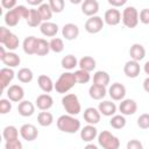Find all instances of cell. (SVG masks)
<instances>
[{
    "mask_svg": "<svg viewBox=\"0 0 149 149\" xmlns=\"http://www.w3.org/2000/svg\"><path fill=\"white\" fill-rule=\"evenodd\" d=\"M16 77H17L19 81H21L23 84H28L34 79V73L29 68H21L17 71Z\"/></svg>",
    "mask_w": 149,
    "mask_h": 149,
    "instance_id": "obj_33",
    "label": "cell"
},
{
    "mask_svg": "<svg viewBox=\"0 0 149 149\" xmlns=\"http://www.w3.org/2000/svg\"><path fill=\"white\" fill-rule=\"evenodd\" d=\"M22 19L17 7H14L13 9H9L5 13V16H3V20H5V23L6 26L8 27H15L19 24L20 20Z\"/></svg>",
    "mask_w": 149,
    "mask_h": 149,
    "instance_id": "obj_13",
    "label": "cell"
},
{
    "mask_svg": "<svg viewBox=\"0 0 149 149\" xmlns=\"http://www.w3.org/2000/svg\"><path fill=\"white\" fill-rule=\"evenodd\" d=\"M19 43H20L19 37H17L15 34L12 33V34L5 40V42L2 43V45H3L6 49H8L9 51H14V50H16V49L19 48Z\"/></svg>",
    "mask_w": 149,
    "mask_h": 149,
    "instance_id": "obj_36",
    "label": "cell"
},
{
    "mask_svg": "<svg viewBox=\"0 0 149 149\" xmlns=\"http://www.w3.org/2000/svg\"><path fill=\"white\" fill-rule=\"evenodd\" d=\"M98 144L104 149H118L120 147L119 139L108 130H102L98 134Z\"/></svg>",
    "mask_w": 149,
    "mask_h": 149,
    "instance_id": "obj_4",
    "label": "cell"
},
{
    "mask_svg": "<svg viewBox=\"0 0 149 149\" xmlns=\"http://www.w3.org/2000/svg\"><path fill=\"white\" fill-rule=\"evenodd\" d=\"M50 51V44L47 40L44 38H38L37 40V47H36V52L35 55L37 56H45Z\"/></svg>",
    "mask_w": 149,
    "mask_h": 149,
    "instance_id": "obj_37",
    "label": "cell"
},
{
    "mask_svg": "<svg viewBox=\"0 0 149 149\" xmlns=\"http://www.w3.org/2000/svg\"><path fill=\"white\" fill-rule=\"evenodd\" d=\"M137 126L141 129L149 128V114L148 113H143L137 118Z\"/></svg>",
    "mask_w": 149,
    "mask_h": 149,
    "instance_id": "obj_43",
    "label": "cell"
},
{
    "mask_svg": "<svg viewBox=\"0 0 149 149\" xmlns=\"http://www.w3.org/2000/svg\"><path fill=\"white\" fill-rule=\"evenodd\" d=\"M111 81V77L108 74V72L106 71H102V70H99V71H95L94 74H93V84H97V85H101V86H108Z\"/></svg>",
    "mask_w": 149,
    "mask_h": 149,
    "instance_id": "obj_29",
    "label": "cell"
},
{
    "mask_svg": "<svg viewBox=\"0 0 149 149\" xmlns=\"http://www.w3.org/2000/svg\"><path fill=\"white\" fill-rule=\"evenodd\" d=\"M37 85L45 93H50L52 90H55V83L47 74H40L37 77Z\"/></svg>",
    "mask_w": 149,
    "mask_h": 149,
    "instance_id": "obj_24",
    "label": "cell"
},
{
    "mask_svg": "<svg viewBox=\"0 0 149 149\" xmlns=\"http://www.w3.org/2000/svg\"><path fill=\"white\" fill-rule=\"evenodd\" d=\"M62 35H63V37L65 38V40H68V41H73V40H76L77 37H78V35H79V28H78V26L77 24H74V23H66V24H64L63 26V28H62Z\"/></svg>",
    "mask_w": 149,
    "mask_h": 149,
    "instance_id": "obj_18",
    "label": "cell"
},
{
    "mask_svg": "<svg viewBox=\"0 0 149 149\" xmlns=\"http://www.w3.org/2000/svg\"><path fill=\"white\" fill-rule=\"evenodd\" d=\"M26 21H27V24H28L29 27H31V28L40 27V26L42 24V22H43L40 12H38V9H36V8H30L29 15H28V17L26 19Z\"/></svg>",
    "mask_w": 149,
    "mask_h": 149,
    "instance_id": "obj_27",
    "label": "cell"
},
{
    "mask_svg": "<svg viewBox=\"0 0 149 149\" xmlns=\"http://www.w3.org/2000/svg\"><path fill=\"white\" fill-rule=\"evenodd\" d=\"M30 6H40L41 3H43L44 0H26Z\"/></svg>",
    "mask_w": 149,
    "mask_h": 149,
    "instance_id": "obj_50",
    "label": "cell"
},
{
    "mask_svg": "<svg viewBox=\"0 0 149 149\" xmlns=\"http://www.w3.org/2000/svg\"><path fill=\"white\" fill-rule=\"evenodd\" d=\"M126 86L121 83H113L108 87V94L112 100L114 101H121L126 97Z\"/></svg>",
    "mask_w": 149,
    "mask_h": 149,
    "instance_id": "obj_7",
    "label": "cell"
},
{
    "mask_svg": "<svg viewBox=\"0 0 149 149\" xmlns=\"http://www.w3.org/2000/svg\"><path fill=\"white\" fill-rule=\"evenodd\" d=\"M104 26H105L104 19L98 16V15H93V16H90L86 20V22L84 24V28L88 34H98L102 30Z\"/></svg>",
    "mask_w": 149,
    "mask_h": 149,
    "instance_id": "obj_6",
    "label": "cell"
},
{
    "mask_svg": "<svg viewBox=\"0 0 149 149\" xmlns=\"http://www.w3.org/2000/svg\"><path fill=\"white\" fill-rule=\"evenodd\" d=\"M97 137H98V129H97L95 125L87 123L86 126H84L80 129V139L84 142H92Z\"/></svg>",
    "mask_w": 149,
    "mask_h": 149,
    "instance_id": "obj_12",
    "label": "cell"
},
{
    "mask_svg": "<svg viewBox=\"0 0 149 149\" xmlns=\"http://www.w3.org/2000/svg\"><path fill=\"white\" fill-rule=\"evenodd\" d=\"M48 3L54 13H62L65 8V0H49Z\"/></svg>",
    "mask_w": 149,
    "mask_h": 149,
    "instance_id": "obj_41",
    "label": "cell"
},
{
    "mask_svg": "<svg viewBox=\"0 0 149 149\" xmlns=\"http://www.w3.org/2000/svg\"><path fill=\"white\" fill-rule=\"evenodd\" d=\"M107 88L106 86H101V85H97V84H92L88 88V95L93 99V100H101L106 97L107 94Z\"/></svg>",
    "mask_w": 149,
    "mask_h": 149,
    "instance_id": "obj_25",
    "label": "cell"
},
{
    "mask_svg": "<svg viewBox=\"0 0 149 149\" xmlns=\"http://www.w3.org/2000/svg\"><path fill=\"white\" fill-rule=\"evenodd\" d=\"M16 2H17V0H1V6H2V8L9 10L17 6Z\"/></svg>",
    "mask_w": 149,
    "mask_h": 149,
    "instance_id": "obj_47",
    "label": "cell"
},
{
    "mask_svg": "<svg viewBox=\"0 0 149 149\" xmlns=\"http://www.w3.org/2000/svg\"><path fill=\"white\" fill-rule=\"evenodd\" d=\"M76 84H77V80H76L74 73L73 72H70V71H66V72L62 73L58 77V79L56 80V83H55V90H56L57 93L65 94Z\"/></svg>",
    "mask_w": 149,
    "mask_h": 149,
    "instance_id": "obj_2",
    "label": "cell"
},
{
    "mask_svg": "<svg viewBox=\"0 0 149 149\" xmlns=\"http://www.w3.org/2000/svg\"><path fill=\"white\" fill-rule=\"evenodd\" d=\"M70 2H71L72 5H79V3L83 2V0H70Z\"/></svg>",
    "mask_w": 149,
    "mask_h": 149,
    "instance_id": "obj_54",
    "label": "cell"
},
{
    "mask_svg": "<svg viewBox=\"0 0 149 149\" xmlns=\"http://www.w3.org/2000/svg\"><path fill=\"white\" fill-rule=\"evenodd\" d=\"M35 105L40 111H49L54 106V99L49 93H42L37 95L35 100Z\"/></svg>",
    "mask_w": 149,
    "mask_h": 149,
    "instance_id": "obj_11",
    "label": "cell"
},
{
    "mask_svg": "<svg viewBox=\"0 0 149 149\" xmlns=\"http://www.w3.org/2000/svg\"><path fill=\"white\" fill-rule=\"evenodd\" d=\"M139 19L140 22L143 24H149V8H143L139 13Z\"/></svg>",
    "mask_w": 149,
    "mask_h": 149,
    "instance_id": "obj_45",
    "label": "cell"
},
{
    "mask_svg": "<svg viewBox=\"0 0 149 149\" xmlns=\"http://www.w3.org/2000/svg\"><path fill=\"white\" fill-rule=\"evenodd\" d=\"M142 85H143V90L149 93V76L143 80V84Z\"/></svg>",
    "mask_w": 149,
    "mask_h": 149,
    "instance_id": "obj_51",
    "label": "cell"
},
{
    "mask_svg": "<svg viewBox=\"0 0 149 149\" xmlns=\"http://www.w3.org/2000/svg\"><path fill=\"white\" fill-rule=\"evenodd\" d=\"M119 111L123 115H133L137 111V104L134 99H122L119 105Z\"/></svg>",
    "mask_w": 149,
    "mask_h": 149,
    "instance_id": "obj_14",
    "label": "cell"
},
{
    "mask_svg": "<svg viewBox=\"0 0 149 149\" xmlns=\"http://www.w3.org/2000/svg\"><path fill=\"white\" fill-rule=\"evenodd\" d=\"M84 120L87 122V123H91V125H97L99 123L100 119H101V113L99 112L98 108L95 107H87L85 111H84Z\"/></svg>",
    "mask_w": 149,
    "mask_h": 149,
    "instance_id": "obj_19",
    "label": "cell"
},
{
    "mask_svg": "<svg viewBox=\"0 0 149 149\" xmlns=\"http://www.w3.org/2000/svg\"><path fill=\"white\" fill-rule=\"evenodd\" d=\"M15 77V72L13 70V68H8L5 66L0 70V84L2 90H6L9 85V83H12V80Z\"/></svg>",
    "mask_w": 149,
    "mask_h": 149,
    "instance_id": "obj_17",
    "label": "cell"
},
{
    "mask_svg": "<svg viewBox=\"0 0 149 149\" xmlns=\"http://www.w3.org/2000/svg\"><path fill=\"white\" fill-rule=\"evenodd\" d=\"M56 125L61 132L66 133V134H74L78 130H80V128H81L80 121L77 118H74V115H71L68 113L61 115L57 119Z\"/></svg>",
    "mask_w": 149,
    "mask_h": 149,
    "instance_id": "obj_1",
    "label": "cell"
},
{
    "mask_svg": "<svg viewBox=\"0 0 149 149\" xmlns=\"http://www.w3.org/2000/svg\"><path fill=\"white\" fill-rule=\"evenodd\" d=\"M78 59H77V57L74 56V55H71V54H69V55H66V56H64L63 58H62V61H61V65H62V68L63 69H65V70H72V69H74L76 66H78Z\"/></svg>",
    "mask_w": 149,
    "mask_h": 149,
    "instance_id": "obj_31",
    "label": "cell"
},
{
    "mask_svg": "<svg viewBox=\"0 0 149 149\" xmlns=\"http://www.w3.org/2000/svg\"><path fill=\"white\" fill-rule=\"evenodd\" d=\"M122 20V14L121 12L115 8V7H112L109 9H107L105 12V15H104V21L106 24L108 26H118Z\"/></svg>",
    "mask_w": 149,
    "mask_h": 149,
    "instance_id": "obj_8",
    "label": "cell"
},
{
    "mask_svg": "<svg viewBox=\"0 0 149 149\" xmlns=\"http://www.w3.org/2000/svg\"><path fill=\"white\" fill-rule=\"evenodd\" d=\"M37 9H38V12H40L41 17H42L43 21H50V19L52 17L54 12H52V9H51V7H50L49 3H45V2L41 3L37 7Z\"/></svg>",
    "mask_w": 149,
    "mask_h": 149,
    "instance_id": "obj_38",
    "label": "cell"
},
{
    "mask_svg": "<svg viewBox=\"0 0 149 149\" xmlns=\"http://www.w3.org/2000/svg\"><path fill=\"white\" fill-rule=\"evenodd\" d=\"M78 66H79V69H83V70H85V71L91 72V71H93V70L95 69L97 62H95V59H94L93 57H91V56H84V57H81V58L79 59Z\"/></svg>",
    "mask_w": 149,
    "mask_h": 149,
    "instance_id": "obj_30",
    "label": "cell"
},
{
    "mask_svg": "<svg viewBox=\"0 0 149 149\" xmlns=\"http://www.w3.org/2000/svg\"><path fill=\"white\" fill-rule=\"evenodd\" d=\"M140 71H141V66L137 61L130 59L126 62L123 65V72L128 78H136L140 74Z\"/></svg>",
    "mask_w": 149,
    "mask_h": 149,
    "instance_id": "obj_16",
    "label": "cell"
},
{
    "mask_svg": "<svg viewBox=\"0 0 149 149\" xmlns=\"http://www.w3.org/2000/svg\"><path fill=\"white\" fill-rule=\"evenodd\" d=\"M37 37L35 36H27L23 40L22 43V49L24 51V54L27 55H35L36 52V47H37Z\"/></svg>",
    "mask_w": 149,
    "mask_h": 149,
    "instance_id": "obj_26",
    "label": "cell"
},
{
    "mask_svg": "<svg viewBox=\"0 0 149 149\" xmlns=\"http://www.w3.org/2000/svg\"><path fill=\"white\" fill-rule=\"evenodd\" d=\"M143 71L146 72V74L149 76V61H147V62L144 63V65H143Z\"/></svg>",
    "mask_w": 149,
    "mask_h": 149,
    "instance_id": "obj_52",
    "label": "cell"
},
{
    "mask_svg": "<svg viewBox=\"0 0 149 149\" xmlns=\"http://www.w3.org/2000/svg\"><path fill=\"white\" fill-rule=\"evenodd\" d=\"M20 135L23 140H26L28 142H31V141L37 139L38 130L36 128V126H34L31 123H24L20 127Z\"/></svg>",
    "mask_w": 149,
    "mask_h": 149,
    "instance_id": "obj_9",
    "label": "cell"
},
{
    "mask_svg": "<svg viewBox=\"0 0 149 149\" xmlns=\"http://www.w3.org/2000/svg\"><path fill=\"white\" fill-rule=\"evenodd\" d=\"M35 107H36V105H34L31 101L22 100L17 105V112L21 116L28 118V116H31L35 113Z\"/></svg>",
    "mask_w": 149,
    "mask_h": 149,
    "instance_id": "obj_20",
    "label": "cell"
},
{
    "mask_svg": "<svg viewBox=\"0 0 149 149\" xmlns=\"http://www.w3.org/2000/svg\"><path fill=\"white\" fill-rule=\"evenodd\" d=\"M37 122L42 127H49L54 122V115L48 111H42L37 114Z\"/></svg>",
    "mask_w": 149,
    "mask_h": 149,
    "instance_id": "obj_32",
    "label": "cell"
},
{
    "mask_svg": "<svg viewBox=\"0 0 149 149\" xmlns=\"http://www.w3.org/2000/svg\"><path fill=\"white\" fill-rule=\"evenodd\" d=\"M62 106L68 114L78 115L81 112V105L74 93H68L62 98Z\"/></svg>",
    "mask_w": 149,
    "mask_h": 149,
    "instance_id": "obj_3",
    "label": "cell"
},
{
    "mask_svg": "<svg viewBox=\"0 0 149 149\" xmlns=\"http://www.w3.org/2000/svg\"><path fill=\"white\" fill-rule=\"evenodd\" d=\"M99 12V2L98 0H83L81 2V13L86 16L97 15Z\"/></svg>",
    "mask_w": 149,
    "mask_h": 149,
    "instance_id": "obj_15",
    "label": "cell"
},
{
    "mask_svg": "<svg viewBox=\"0 0 149 149\" xmlns=\"http://www.w3.org/2000/svg\"><path fill=\"white\" fill-rule=\"evenodd\" d=\"M129 56L134 61H137V62L142 61L144 58V56H146V49H144V47L142 44H140V43H134L129 48Z\"/></svg>",
    "mask_w": 149,
    "mask_h": 149,
    "instance_id": "obj_28",
    "label": "cell"
},
{
    "mask_svg": "<svg viewBox=\"0 0 149 149\" xmlns=\"http://www.w3.org/2000/svg\"><path fill=\"white\" fill-rule=\"evenodd\" d=\"M0 59H1V62H2L6 66H8V68H16V66H19L20 63H21L20 56H19L17 54H15L14 51H9V50H8V51L5 54V56H2Z\"/></svg>",
    "mask_w": 149,
    "mask_h": 149,
    "instance_id": "obj_23",
    "label": "cell"
},
{
    "mask_svg": "<svg viewBox=\"0 0 149 149\" xmlns=\"http://www.w3.org/2000/svg\"><path fill=\"white\" fill-rule=\"evenodd\" d=\"M86 148L88 149V148H91V149H98V146H95V144H93V143H90V144H86Z\"/></svg>",
    "mask_w": 149,
    "mask_h": 149,
    "instance_id": "obj_53",
    "label": "cell"
},
{
    "mask_svg": "<svg viewBox=\"0 0 149 149\" xmlns=\"http://www.w3.org/2000/svg\"><path fill=\"white\" fill-rule=\"evenodd\" d=\"M40 31L42 33V35L47 37H54L58 33V26L57 23L51 21H43L42 24L40 26Z\"/></svg>",
    "mask_w": 149,
    "mask_h": 149,
    "instance_id": "obj_22",
    "label": "cell"
},
{
    "mask_svg": "<svg viewBox=\"0 0 149 149\" xmlns=\"http://www.w3.org/2000/svg\"><path fill=\"white\" fill-rule=\"evenodd\" d=\"M7 98L9 100H12L13 102H20L23 100L24 98V90L21 85L14 84L8 86L7 88Z\"/></svg>",
    "mask_w": 149,
    "mask_h": 149,
    "instance_id": "obj_10",
    "label": "cell"
},
{
    "mask_svg": "<svg viewBox=\"0 0 149 149\" xmlns=\"http://www.w3.org/2000/svg\"><path fill=\"white\" fill-rule=\"evenodd\" d=\"M49 44H50V50L56 52V54H59L64 50V42L59 37H52L50 40Z\"/></svg>",
    "mask_w": 149,
    "mask_h": 149,
    "instance_id": "obj_40",
    "label": "cell"
},
{
    "mask_svg": "<svg viewBox=\"0 0 149 149\" xmlns=\"http://www.w3.org/2000/svg\"><path fill=\"white\" fill-rule=\"evenodd\" d=\"M98 109L101 113V115H104V116H112V115H114L116 113L118 107H116V105L113 101H111V100H104V101L99 102Z\"/></svg>",
    "mask_w": 149,
    "mask_h": 149,
    "instance_id": "obj_21",
    "label": "cell"
},
{
    "mask_svg": "<svg viewBox=\"0 0 149 149\" xmlns=\"http://www.w3.org/2000/svg\"><path fill=\"white\" fill-rule=\"evenodd\" d=\"M10 109H12V100H9L8 98L0 99V114H7L10 112Z\"/></svg>",
    "mask_w": 149,
    "mask_h": 149,
    "instance_id": "obj_42",
    "label": "cell"
},
{
    "mask_svg": "<svg viewBox=\"0 0 149 149\" xmlns=\"http://www.w3.org/2000/svg\"><path fill=\"white\" fill-rule=\"evenodd\" d=\"M127 121H126V118L123 114H114L111 116V120H109V126L114 129H122L125 128Z\"/></svg>",
    "mask_w": 149,
    "mask_h": 149,
    "instance_id": "obj_34",
    "label": "cell"
},
{
    "mask_svg": "<svg viewBox=\"0 0 149 149\" xmlns=\"http://www.w3.org/2000/svg\"><path fill=\"white\" fill-rule=\"evenodd\" d=\"M73 73H74V77H76L77 84H86V83H88L91 80V74H90L88 71L79 69V70L74 71Z\"/></svg>",
    "mask_w": 149,
    "mask_h": 149,
    "instance_id": "obj_39",
    "label": "cell"
},
{
    "mask_svg": "<svg viewBox=\"0 0 149 149\" xmlns=\"http://www.w3.org/2000/svg\"><path fill=\"white\" fill-rule=\"evenodd\" d=\"M121 21H122L125 27L130 28V29L135 28L140 22L137 9L134 6H127L122 10V20Z\"/></svg>",
    "mask_w": 149,
    "mask_h": 149,
    "instance_id": "obj_5",
    "label": "cell"
},
{
    "mask_svg": "<svg viewBox=\"0 0 149 149\" xmlns=\"http://www.w3.org/2000/svg\"><path fill=\"white\" fill-rule=\"evenodd\" d=\"M22 142L19 139H14V140H9L6 141L5 143V148L6 149H22Z\"/></svg>",
    "mask_w": 149,
    "mask_h": 149,
    "instance_id": "obj_44",
    "label": "cell"
},
{
    "mask_svg": "<svg viewBox=\"0 0 149 149\" xmlns=\"http://www.w3.org/2000/svg\"><path fill=\"white\" fill-rule=\"evenodd\" d=\"M108 3L112 6V7H115V8H119V7H122L126 5V2L128 0H107Z\"/></svg>",
    "mask_w": 149,
    "mask_h": 149,
    "instance_id": "obj_49",
    "label": "cell"
},
{
    "mask_svg": "<svg viewBox=\"0 0 149 149\" xmlns=\"http://www.w3.org/2000/svg\"><path fill=\"white\" fill-rule=\"evenodd\" d=\"M126 147H127V149H142V148H143V144H142L139 140L134 139V140L128 141Z\"/></svg>",
    "mask_w": 149,
    "mask_h": 149,
    "instance_id": "obj_46",
    "label": "cell"
},
{
    "mask_svg": "<svg viewBox=\"0 0 149 149\" xmlns=\"http://www.w3.org/2000/svg\"><path fill=\"white\" fill-rule=\"evenodd\" d=\"M10 34H12V31H10L8 28H6V27H0V43L2 44V43L5 42V40H6Z\"/></svg>",
    "mask_w": 149,
    "mask_h": 149,
    "instance_id": "obj_48",
    "label": "cell"
},
{
    "mask_svg": "<svg viewBox=\"0 0 149 149\" xmlns=\"http://www.w3.org/2000/svg\"><path fill=\"white\" fill-rule=\"evenodd\" d=\"M19 133H20V129H17L15 126L13 125H9V126H6L2 130V136L6 141H9V140H14V139H19Z\"/></svg>",
    "mask_w": 149,
    "mask_h": 149,
    "instance_id": "obj_35",
    "label": "cell"
}]
</instances>
